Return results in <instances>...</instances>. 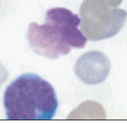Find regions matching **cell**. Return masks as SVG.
I'll return each mask as SVG.
<instances>
[{"instance_id":"3957f363","label":"cell","mask_w":127,"mask_h":123,"mask_svg":"<svg viewBox=\"0 0 127 123\" xmlns=\"http://www.w3.org/2000/svg\"><path fill=\"white\" fill-rule=\"evenodd\" d=\"M110 62L105 54L99 51L87 52L79 58L75 64V74L87 84H98L107 77Z\"/></svg>"},{"instance_id":"6da1fadb","label":"cell","mask_w":127,"mask_h":123,"mask_svg":"<svg viewBox=\"0 0 127 123\" xmlns=\"http://www.w3.org/2000/svg\"><path fill=\"white\" fill-rule=\"evenodd\" d=\"M3 102L6 118L11 121L51 120L59 105L52 85L33 73L14 80L6 88Z\"/></svg>"},{"instance_id":"7a4b0ae2","label":"cell","mask_w":127,"mask_h":123,"mask_svg":"<svg viewBox=\"0 0 127 123\" xmlns=\"http://www.w3.org/2000/svg\"><path fill=\"white\" fill-rule=\"evenodd\" d=\"M80 22L78 16L67 8L50 9L44 24H29V45L35 54L49 59L67 55L71 47L83 48L87 38L78 28Z\"/></svg>"}]
</instances>
